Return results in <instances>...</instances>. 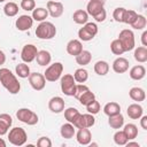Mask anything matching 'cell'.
Masks as SVG:
<instances>
[{
    "label": "cell",
    "mask_w": 147,
    "mask_h": 147,
    "mask_svg": "<svg viewBox=\"0 0 147 147\" xmlns=\"http://www.w3.org/2000/svg\"><path fill=\"white\" fill-rule=\"evenodd\" d=\"M0 83L10 94H17L21 90V84L18 79L7 68L0 69Z\"/></svg>",
    "instance_id": "1"
},
{
    "label": "cell",
    "mask_w": 147,
    "mask_h": 147,
    "mask_svg": "<svg viewBox=\"0 0 147 147\" xmlns=\"http://www.w3.org/2000/svg\"><path fill=\"white\" fill-rule=\"evenodd\" d=\"M55 34H56V28L52 22L42 21L36 29V36L42 40L52 39L55 37Z\"/></svg>",
    "instance_id": "2"
},
{
    "label": "cell",
    "mask_w": 147,
    "mask_h": 147,
    "mask_svg": "<svg viewBox=\"0 0 147 147\" xmlns=\"http://www.w3.org/2000/svg\"><path fill=\"white\" fill-rule=\"evenodd\" d=\"M26 139L28 134L23 127H13L8 133V140L14 146H23Z\"/></svg>",
    "instance_id": "3"
},
{
    "label": "cell",
    "mask_w": 147,
    "mask_h": 147,
    "mask_svg": "<svg viewBox=\"0 0 147 147\" xmlns=\"http://www.w3.org/2000/svg\"><path fill=\"white\" fill-rule=\"evenodd\" d=\"M123 48H124V52H129V51H132L136 46V39H134V33L132 32V30H129V29H124L119 32L118 34V38H117Z\"/></svg>",
    "instance_id": "4"
},
{
    "label": "cell",
    "mask_w": 147,
    "mask_h": 147,
    "mask_svg": "<svg viewBox=\"0 0 147 147\" xmlns=\"http://www.w3.org/2000/svg\"><path fill=\"white\" fill-rule=\"evenodd\" d=\"M61 91L63 94L68 96H74L75 94V88H76V80L72 75L65 74L61 77Z\"/></svg>",
    "instance_id": "5"
},
{
    "label": "cell",
    "mask_w": 147,
    "mask_h": 147,
    "mask_svg": "<svg viewBox=\"0 0 147 147\" xmlns=\"http://www.w3.org/2000/svg\"><path fill=\"white\" fill-rule=\"evenodd\" d=\"M96 33H98V25L95 23L87 22V23L84 24L83 28L79 29L78 37L83 41H90L95 37Z\"/></svg>",
    "instance_id": "6"
},
{
    "label": "cell",
    "mask_w": 147,
    "mask_h": 147,
    "mask_svg": "<svg viewBox=\"0 0 147 147\" xmlns=\"http://www.w3.org/2000/svg\"><path fill=\"white\" fill-rule=\"evenodd\" d=\"M62 72H63V64L61 62H55L45 70L44 76L47 82H56L57 79L61 78Z\"/></svg>",
    "instance_id": "7"
},
{
    "label": "cell",
    "mask_w": 147,
    "mask_h": 147,
    "mask_svg": "<svg viewBox=\"0 0 147 147\" xmlns=\"http://www.w3.org/2000/svg\"><path fill=\"white\" fill-rule=\"evenodd\" d=\"M16 117L18 121H21L28 125H36L38 123V115L28 108L18 109L16 111Z\"/></svg>",
    "instance_id": "8"
},
{
    "label": "cell",
    "mask_w": 147,
    "mask_h": 147,
    "mask_svg": "<svg viewBox=\"0 0 147 147\" xmlns=\"http://www.w3.org/2000/svg\"><path fill=\"white\" fill-rule=\"evenodd\" d=\"M28 78H29V83H30V85L33 90H36V91L44 90V87L46 85V79H45V76L42 74L31 72Z\"/></svg>",
    "instance_id": "9"
},
{
    "label": "cell",
    "mask_w": 147,
    "mask_h": 147,
    "mask_svg": "<svg viewBox=\"0 0 147 147\" xmlns=\"http://www.w3.org/2000/svg\"><path fill=\"white\" fill-rule=\"evenodd\" d=\"M38 49L34 45L32 44H26L25 46H23L22 52H21V59L23 60V62L25 63H30L33 60H36Z\"/></svg>",
    "instance_id": "10"
},
{
    "label": "cell",
    "mask_w": 147,
    "mask_h": 147,
    "mask_svg": "<svg viewBox=\"0 0 147 147\" xmlns=\"http://www.w3.org/2000/svg\"><path fill=\"white\" fill-rule=\"evenodd\" d=\"M15 25H16V29L20 31L30 30L33 25V18H32V16H29V15H21L16 20Z\"/></svg>",
    "instance_id": "11"
},
{
    "label": "cell",
    "mask_w": 147,
    "mask_h": 147,
    "mask_svg": "<svg viewBox=\"0 0 147 147\" xmlns=\"http://www.w3.org/2000/svg\"><path fill=\"white\" fill-rule=\"evenodd\" d=\"M63 5L60 1H48L47 2V11L48 14L54 17L57 18L63 14Z\"/></svg>",
    "instance_id": "12"
},
{
    "label": "cell",
    "mask_w": 147,
    "mask_h": 147,
    "mask_svg": "<svg viewBox=\"0 0 147 147\" xmlns=\"http://www.w3.org/2000/svg\"><path fill=\"white\" fill-rule=\"evenodd\" d=\"M76 139H77V141H78L79 145H83V146L90 145L91 144V140H92V133L88 130V127L78 129V132L76 134Z\"/></svg>",
    "instance_id": "13"
},
{
    "label": "cell",
    "mask_w": 147,
    "mask_h": 147,
    "mask_svg": "<svg viewBox=\"0 0 147 147\" xmlns=\"http://www.w3.org/2000/svg\"><path fill=\"white\" fill-rule=\"evenodd\" d=\"M48 108L54 114H60L64 110V100L61 96H53L48 101Z\"/></svg>",
    "instance_id": "14"
},
{
    "label": "cell",
    "mask_w": 147,
    "mask_h": 147,
    "mask_svg": "<svg viewBox=\"0 0 147 147\" xmlns=\"http://www.w3.org/2000/svg\"><path fill=\"white\" fill-rule=\"evenodd\" d=\"M129 61L125 59V57H117L114 62H113V70L116 72V74H124L129 70Z\"/></svg>",
    "instance_id": "15"
},
{
    "label": "cell",
    "mask_w": 147,
    "mask_h": 147,
    "mask_svg": "<svg viewBox=\"0 0 147 147\" xmlns=\"http://www.w3.org/2000/svg\"><path fill=\"white\" fill-rule=\"evenodd\" d=\"M82 51H83V45L82 41L78 39H71L67 44V52L72 56H77Z\"/></svg>",
    "instance_id": "16"
},
{
    "label": "cell",
    "mask_w": 147,
    "mask_h": 147,
    "mask_svg": "<svg viewBox=\"0 0 147 147\" xmlns=\"http://www.w3.org/2000/svg\"><path fill=\"white\" fill-rule=\"evenodd\" d=\"M142 113L144 109L139 103H132L126 109V114L131 119H139L142 116Z\"/></svg>",
    "instance_id": "17"
},
{
    "label": "cell",
    "mask_w": 147,
    "mask_h": 147,
    "mask_svg": "<svg viewBox=\"0 0 147 147\" xmlns=\"http://www.w3.org/2000/svg\"><path fill=\"white\" fill-rule=\"evenodd\" d=\"M13 124L11 116L8 114H0V136H3L8 132L9 127Z\"/></svg>",
    "instance_id": "18"
},
{
    "label": "cell",
    "mask_w": 147,
    "mask_h": 147,
    "mask_svg": "<svg viewBox=\"0 0 147 147\" xmlns=\"http://www.w3.org/2000/svg\"><path fill=\"white\" fill-rule=\"evenodd\" d=\"M105 2L102 0H90L87 6H86V11L88 15L94 16L98 11H100L103 8Z\"/></svg>",
    "instance_id": "19"
},
{
    "label": "cell",
    "mask_w": 147,
    "mask_h": 147,
    "mask_svg": "<svg viewBox=\"0 0 147 147\" xmlns=\"http://www.w3.org/2000/svg\"><path fill=\"white\" fill-rule=\"evenodd\" d=\"M130 77L133 79V80H140L145 77L146 75V69L144 65L141 64H138V65H134L130 69V72H129Z\"/></svg>",
    "instance_id": "20"
},
{
    "label": "cell",
    "mask_w": 147,
    "mask_h": 147,
    "mask_svg": "<svg viewBox=\"0 0 147 147\" xmlns=\"http://www.w3.org/2000/svg\"><path fill=\"white\" fill-rule=\"evenodd\" d=\"M36 60H37V63L39 65H47L51 63V60H52V55L46 49H42V51H38L37 53V56H36Z\"/></svg>",
    "instance_id": "21"
},
{
    "label": "cell",
    "mask_w": 147,
    "mask_h": 147,
    "mask_svg": "<svg viewBox=\"0 0 147 147\" xmlns=\"http://www.w3.org/2000/svg\"><path fill=\"white\" fill-rule=\"evenodd\" d=\"M129 95L130 98L133 100V101H137V102H141L146 99V93L145 91L141 88V87H132L130 91H129Z\"/></svg>",
    "instance_id": "22"
},
{
    "label": "cell",
    "mask_w": 147,
    "mask_h": 147,
    "mask_svg": "<svg viewBox=\"0 0 147 147\" xmlns=\"http://www.w3.org/2000/svg\"><path fill=\"white\" fill-rule=\"evenodd\" d=\"M108 124L110 125V127H111V129H115V130L121 129V127L124 125V117H123V115L119 113V114H116V115L109 116Z\"/></svg>",
    "instance_id": "23"
},
{
    "label": "cell",
    "mask_w": 147,
    "mask_h": 147,
    "mask_svg": "<svg viewBox=\"0 0 147 147\" xmlns=\"http://www.w3.org/2000/svg\"><path fill=\"white\" fill-rule=\"evenodd\" d=\"M60 133H61V137L64 138V139H71L75 133H76V130H75V126L71 124V123H65L61 126L60 129Z\"/></svg>",
    "instance_id": "24"
},
{
    "label": "cell",
    "mask_w": 147,
    "mask_h": 147,
    "mask_svg": "<svg viewBox=\"0 0 147 147\" xmlns=\"http://www.w3.org/2000/svg\"><path fill=\"white\" fill-rule=\"evenodd\" d=\"M103 113L109 117V116H113V115H116V114H119L121 113V106L117 103V102H108L103 107Z\"/></svg>",
    "instance_id": "25"
},
{
    "label": "cell",
    "mask_w": 147,
    "mask_h": 147,
    "mask_svg": "<svg viewBox=\"0 0 147 147\" xmlns=\"http://www.w3.org/2000/svg\"><path fill=\"white\" fill-rule=\"evenodd\" d=\"M72 18H74V22L77 23V24H85V23H87V21H88V14H87L86 10L77 9V10L74 13Z\"/></svg>",
    "instance_id": "26"
},
{
    "label": "cell",
    "mask_w": 147,
    "mask_h": 147,
    "mask_svg": "<svg viewBox=\"0 0 147 147\" xmlns=\"http://www.w3.org/2000/svg\"><path fill=\"white\" fill-rule=\"evenodd\" d=\"M76 57V62L79 64V65H86V64H88L90 62H91V60H92V54H91V52H88V51H82L77 56H75Z\"/></svg>",
    "instance_id": "27"
},
{
    "label": "cell",
    "mask_w": 147,
    "mask_h": 147,
    "mask_svg": "<svg viewBox=\"0 0 147 147\" xmlns=\"http://www.w3.org/2000/svg\"><path fill=\"white\" fill-rule=\"evenodd\" d=\"M48 16V11L47 9L42 8V7H39V8H34L32 10V18L33 21H38V22H42L47 18Z\"/></svg>",
    "instance_id": "28"
},
{
    "label": "cell",
    "mask_w": 147,
    "mask_h": 147,
    "mask_svg": "<svg viewBox=\"0 0 147 147\" xmlns=\"http://www.w3.org/2000/svg\"><path fill=\"white\" fill-rule=\"evenodd\" d=\"M134 60L138 61L139 63H145L147 61V48L145 46H140L134 49Z\"/></svg>",
    "instance_id": "29"
},
{
    "label": "cell",
    "mask_w": 147,
    "mask_h": 147,
    "mask_svg": "<svg viewBox=\"0 0 147 147\" xmlns=\"http://www.w3.org/2000/svg\"><path fill=\"white\" fill-rule=\"evenodd\" d=\"M94 71H95V74L96 75H99V76H105V75H107L108 74V71H109V64H108V62H106V61H98L95 64H94Z\"/></svg>",
    "instance_id": "30"
},
{
    "label": "cell",
    "mask_w": 147,
    "mask_h": 147,
    "mask_svg": "<svg viewBox=\"0 0 147 147\" xmlns=\"http://www.w3.org/2000/svg\"><path fill=\"white\" fill-rule=\"evenodd\" d=\"M15 72H16V75L18 76V77H21V78H28L29 76H30V68H29V65L25 63V62H23V63H18L17 65H16V68H15Z\"/></svg>",
    "instance_id": "31"
},
{
    "label": "cell",
    "mask_w": 147,
    "mask_h": 147,
    "mask_svg": "<svg viewBox=\"0 0 147 147\" xmlns=\"http://www.w3.org/2000/svg\"><path fill=\"white\" fill-rule=\"evenodd\" d=\"M123 131H124V133L126 134V137H127L129 140H133V139L137 138V136H138V127H137V125H134V124H132V123L126 124V125L124 126Z\"/></svg>",
    "instance_id": "32"
},
{
    "label": "cell",
    "mask_w": 147,
    "mask_h": 147,
    "mask_svg": "<svg viewBox=\"0 0 147 147\" xmlns=\"http://www.w3.org/2000/svg\"><path fill=\"white\" fill-rule=\"evenodd\" d=\"M3 13L6 16H9V17H13V16H16L17 13H18V6L17 3L15 2H7L3 7Z\"/></svg>",
    "instance_id": "33"
},
{
    "label": "cell",
    "mask_w": 147,
    "mask_h": 147,
    "mask_svg": "<svg viewBox=\"0 0 147 147\" xmlns=\"http://www.w3.org/2000/svg\"><path fill=\"white\" fill-rule=\"evenodd\" d=\"M74 78H75V80H76L77 83L83 84V83H85V82L87 80V78H88V72H87V70H85L84 68H79V69H77V70L75 71Z\"/></svg>",
    "instance_id": "34"
},
{
    "label": "cell",
    "mask_w": 147,
    "mask_h": 147,
    "mask_svg": "<svg viewBox=\"0 0 147 147\" xmlns=\"http://www.w3.org/2000/svg\"><path fill=\"white\" fill-rule=\"evenodd\" d=\"M94 100H95V94H94L93 92H91L90 90L86 91V92H84V93L78 98V101H79L80 105H83V106H87L88 103H91V102L94 101Z\"/></svg>",
    "instance_id": "35"
},
{
    "label": "cell",
    "mask_w": 147,
    "mask_h": 147,
    "mask_svg": "<svg viewBox=\"0 0 147 147\" xmlns=\"http://www.w3.org/2000/svg\"><path fill=\"white\" fill-rule=\"evenodd\" d=\"M146 25H147V20H146V17H145L144 15H139V14H138L137 20L131 24V26H132L133 29H136V30H144V29L146 28Z\"/></svg>",
    "instance_id": "36"
},
{
    "label": "cell",
    "mask_w": 147,
    "mask_h": 147,
    "mask_svg": "<svg viewBox=\"0 0 147 147\" xmlns=\"http://www.w3.org/2000/svg\"><path fill=\"white\" fill-rule=\"evenodd\" d=\"M110 51L115 55H122L124 53V48H123V46L118 39H114L110 42Z\"/></svg>",
    "instance_id": "37"
},
{
    "label": "cell",
    "mask_w": 147,
    "mask_h": 147,
    "mask_svg": "<svg viewBox=\"0 0 147 147\" xmlns=\"http://www.w3.org/2000/svg\"><path fill=\"white\" fill-rule=\"evenodd\" d=\"M114 141L118 146H125V144L129 141V139H127L126 134L124 133V131H117L114 134Z\"/></svg>",
    "instance_id": "38"
},
{
    "label": "cell",
    "mask_w": 147,
    "mask_h": 147,
    "mask_svg": "<svg viewBox=\"0 0 147 147\" xmlns=\"http://www.w3.org/2000/svg\"><path fill=\"white\" fill-rule=\"evenodd\" d=\"M137 17H138V14H137L134 10H132V9H126V10H125V14H124V17H123V22L131 25V24L137 20Z\"/></svg>",
    "instance_id": "39"
},
{
    "label": "cell",
    "mask_w": 147,
    "mask_h": 147,
    "mask_svg": "<svg viewBox=\"0 0 147 147\" xmlns=\"http://www.w3.org/2000/svg\"><path fill=\"white\" fill-rule=\"evenodd\" d=\"M78 114H79V111H78L76 108L70 107V108H67V109L64 110V118H65L69 123H72V121L75 119V117H76Z\"/></svg>",
    "instance_id": "40"
},
{
    "label": "cell",
    "mask_w": 147,
    "mask_h": 147,
    "mask_svg": "<svg viewBox=\"0 0 147 147\" xmlns=\"http://www.w3.org/2000/svg\"><path fill=\"white\" fill-rule=\"evenodd\" d=\"M85 107H86L87 113H90V114H92V115H95V114H98V113L100 111V103H99V101H96V100L92 101L91 103H88V105L85 106Z\"/></svg>",
    "instance_id": "41"
},
{
    "label": "cell",
    "mask_w": 147,
    "mask_h": 147,
    "mask_svg": "<svg viewBox=\"0 0 147 147\" xmlns=\"http://www.w3.org/2000/svg\"><path fill=\"white\" fill-rule=\"evenodd\" d=\"M125 8L123 7H117L114 13H113V17L116 22H123V17H124V14H125Z\"/></svg>",
    "instance_id": "42"
},
{
    "label": "cell",
    "mask_w": 147,
    "mask_h": 147,
    "mask_svg": "<svg viewBox=\"0 0 147 147\" xmlns=\"http://www.w3.org/2000/svg\"><path fill=\"white\" fill-rule=\"evenodd\" d=\"M21 8L26 11H32L36 8V2H34V0H22Z\"/></svg>",
    "instance_id": "43"
},
{
    "label": "cell",
    "mask_w": 147,
    "mask_h": 147,
    "mask_svg": "<svg viewBox=\"0 0 147 147\" xmlns=\"http://www.w3.org/2000/svg\"><path fill=\"white\" fill-rule=\"evenodd\" d=\"M83 121H84V126L85 127H92L95 123V118L92 114H83Z\"/></svg>",
    "instance_id": "44"
},
{
    "label": "cell",
    "mask_w": 147,
    "mask_h": 147,
    "mask_svg": "<svg viewBox=\"0 0 147 147\" xmlns=\"http://www.w3.org/2000/svg\"><path fill=\"white\" fill-rule=\"evenodd\" d=\"M90 88L86 86V85H84V84H76V88H75V94H74V96L78 100V98L84 93V92H86V91H88Z\"/></svg>",
    "instance_id": "45"
},
{
    "label": "cell",
    "mask_w": 147,
    "mask_h": 147,
    "mask_svg": "<svg viewBox=\"0 0 147 147\" xmlns=\"http://www.w3.org/2000/svg\"><path fill=\"white\" fill-rule=\"evenodd\" d=\"M38 147H52V141L48 137H40L37 141Z\"/></svg>",
    "instance_id": "46"
},
{
    "label": "cell",
    "mask_w": 147,
    "mask_h": 147,
    "mask_svg": "<svg viewBox=\"0 0 147 147\" xmlns=\"http://www.w3.org/2000/svg\"><path fill=\"white\" fill-rule=\"evenodd\" d=\"M93 17H94V20H95L96 22H103V21L106 20V17H107V13H106L105 8H102L100 11H98Z\"/></svg>",
    "instance_id": "47"
},
{
    "label": "cell",
    "mask_w": 147,
    "mask_h": 147,
    "mask_svg": "<svg viewBox=\"0 0 147 147\" xmlns=\"http://www.w3.org/2000/svg\"><path fill=\"white\" fill-rule=\"evenodd\" d=\"M140 126L144 130H147V116L146 115H142L140 117Z\"/></svg>",
    "instance_id": "48"
},
{
    "label": "cell",
    "mask_w": 147,
    "mask_h": 147,
    "mask_svg": "<svg viewBox=\"0 0 147 147\" xmlns=\"http://www.w3.org/2000/svg\"><path fill=\"white\" fill-rule=\"evenodd\" d=\"M141 42H142V46H147V31H144L142 34H141Z\"/></svg>",
    "instance_id": "49"
},
{
    "label": "cell",
    "mask_w": 147,
    "mask_h": 147,
    "mask_svg": "<svg viewBox=\"0 0 147 147\" xmlns=\"http://www.w3.org/2000/svg\"><path fill=\"white\" fill-rule=\"evenodd\" d=\"M6 62V55L2 51H0V65H2Z\"/></svg>",
    "instance_id": "50"
},
{
    "label": "cell",
    "mask_w": 147,
    "mask_h": 147,
    "mask_svg": "<svg viewBox=\"0 0 147 147\" xmlns=\"http://www.w3.org/2000/svg\"><path fill=\"white\" fill-rule=\"evenodd\" d=\"M125 146L126 147H139V144L138 142H133V141H127L126 144H125Z\"/></svg>",
    "instance_id": "51"
},
{
    "label": "cell",
    "mask_w": 147,
    "mask_h": 147,
    "mask_svg": "<svg viewBox=\"0 0 147 147\" xmlns=\"http://www.w3.org/2000/svg\"><path fill=\"white\" fill-rule=\"evenodd\" d=\"M0 147H6V141L2 138H0Z\"/></svg>",
    "instance_id": "52"
},
{
    "label": "cell",
    "mask_w": 147,
    "mask_h": 147,
    "mask_svg": "<svg viewBox=\"0 0 147 147\" xmlns=\"http://www.w3.org/2000/svg\"><path fill=\"white\" fill-rule=\"evenodd\" d=\"M5 1H6V0H0V2H5Z\"/></svg>",
    "instance_id": "53"
}]
</instances>
